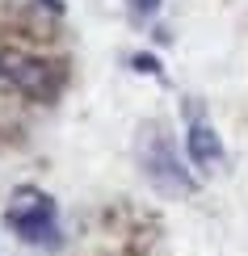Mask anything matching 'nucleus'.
I'll return each instance as SVG.
<instances>
[{
  "label": "nucleus",
  "instance_id": "obj_4",
  "mask_svg": "<svg viewBox=\"0 0 248 256\" xmlns=\"http://www.w3.org/2000/svg\"><path fill=\"white\" fill-rule=\"evenodd\" d=\"M185 114H189V126H185V152L193 160V168H202V172H210V168H223V160H227V152H223V138L219 130L206 122V118H198V105H185Z\"/></svg>",
  "mask_w": 248,
  "mask_h": 256
},
{
  "label": "nucleus",
  "instance_id": "obj_3",
  "mask_svg": "<svg viewBox=\"0 0 248 256\" xmlns=\"http://www.w3.org/2000/svg\"><path fill=\"white\" fill-rule=\"evenodd\" d=\"M9 80L30 101H55L59 88H63V72L47 59H13L9 63Z\"/></svg>",
  "mask_w": 248,
  "mask_h": 256
},
{
  "label": "nucleus",
  "instance_id": "obj_2",
  "mask_svg": "<svg viewBox=\"0 0 248 256\" xmlns=\"http://www.w3.org/2000/svg\"><path fill=\"white\" fill-rule=\"evenodd\" d=\"M139 172H143V180L164 198H193L198 194V180H193V172L181 164L177 147H172V138L164 134L160 122H147L143 130H139Z\"/></svg>",
  "mask_w": 248,
  "mask_h": 256
},
{
  "label": "nucleus",
  "instance_id": "obj_5",
  "mask_svg": "<svg viewBox=\"0 0 248 256\" xmlns=\"http://www.w3.org/2000/svg\"><path fill=\"white\" fill-rule=\"evenodd\" d=\"M126 63H131V72H139V76L164 80V68H160V59H156V55H143V50H139V55H131Z\"/></svg>",
  "mask_w": 248,
  "mask_h": 256
},
{
  "label": "nucleus",
  "instance_id": "obj_7",
  "mask_svg": "<svg viewBox=\"0 0 248 256\" xmlns=\"http://www.w3.org/2000/svg\"><path fill=\"white\" fill-rule=\"evenodd\" d=\"M38 4H47V8H51L55 17H63V0H38Z\"/></svg>",
  "mask_w": 248,
  "mask_h": 256
},
{
  "label": "nucleus",
  "instance_id": "obj_1",
  "mask_svg": "<svg viewBox=\"0 0 248 256\" xmlns=\"http://www.w3.org/2000/svg\"><path fill=\"white\" fill-rule=\"evenodd\" d=\"M5 227L13 231L21 244L42 252H59L63 248V222H59V202L38 185H17L9 194L5 206Z\"/></svg>",
  "mask_w": 248,
  "mask_h": 256
},
{
  "label": "nucleus",
  "instance_id": "obj_8",
  "mask_svg": "<svg viewBox=\"0 0 248 256\" xmlns=\"http://www.w3.org/2000/svg\"><path fill=\"white\" fill-rule=\"evenodd\" d=\"M5 72H9V63H5V59H0V76H5Z\"/></svg>",
  "mask_w": 248,
  "mask_h": 256
},
{
  "label": "nucleus",
  "instance_id": "obj_6",
  "mask_svg": "<svg viewBox=\"0 0 248 256\" xmlns=\"http://www.w3.org/2000/svg\"><path fill=\"white\" fill-rule=\"evenodd\" d=\"M160 4H164V0H126V13H131L135 26H143V21H152L160 13Z\"/></svg>",
  "mask_w": 248,
  "mask_h": 256
}]
</instances>
